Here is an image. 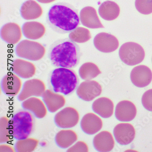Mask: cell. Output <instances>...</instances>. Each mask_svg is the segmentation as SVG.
I'll use <instances>...</instances> for the list:
<instances>
[{
  "mask_svg": "<svg viewBox=\"0 0 152 152\" xmlns=\"http://www.w3.org/2000/svg\"><path fill=\"white\" fill-rule=\"evenodd\" d=\"M47 23L53 30L58 34L70 33L80 23L78 11L73 6L58 2L52 6L47 16Z\"/></svg>",
  "mask_w": 152,
  "mask_h": 152,
  "instance_id": "obj_1",
  "label": "cell"
},
{
  "mask_svg": "<svg viewBox=\"0 0 152 152\" xmlns=\"http://www.w3.org/2000/svg\"><path fill=\"white\" fill-rule=\"evenodd\" d=\"M48 56L53 66L72 69L79 63L81 53L75 42L70 39H64L53 42L50 47Z\"/></svg>",
  "mask_w": 152,
  "mask_h": 152,
  "instance_id": "obj_2",
  "label": "cell"
},
{
  "mask_svg": "<svg viewBox=\"0 0 152 152\" xmlns=\"http://www.w3.org/2000/svg\"><path fill=\"white\" fill-rule=\"evenodd\" d=\"M49 81L53 91L64 95L73 92L79 83V78L74 70L62 67L53 70Z\"/></svg>",
  "mask_w": 152,
  "mask_h": 152,
  "instance_id": "obj_3",
  "label": "cell"
},
{
  "mask_svg": "<svg viewBox=\"0 0 152 152\" xmlns=\"http://www.w3.org/2000/svg\"><path fill=\"white\" fill-rule=\"evenodd\" d=\"M10 128L12 135L15 139L28 138L34 129L33 115L28 111H19L10 121Z\"/></svg>",
  "mask_w": 152,
  "mask_h": 152,
  "instance_id": "obj_4",
  "label": "cell"
},
{
  "mask_svg": "<svg viewBox=\"0 0 152 152\" xmlns=\"http://www.w3.org/2000/svg\"><path fill=\"white\" fill-rule=\"evenodd\" d=\"M16 55L21 58L31 61H38L45 56V47L37 42L23 40L15 48Z\"/></svg>",
  "mask_w": 152,
  "mask_h": 152,
  "instance_id": "obj_5",
  "label": "cell"
},
{
  "mask_svg": "<svg viewBox=\"0 0 152 152\" xmlns=\"http://www.w3.org/2000/svg\"><path fill=\"white\" fill-rule=\"evenodd\" d=\"M119 55L126 65L133 66L141 63L145 57V52L140 45L136 42H127L120 48Z\"/></svg>",
  "mask_w": 152,
  "mask_h": 152,
  "instance_id": "obj_6",
  "label": "cell"
},
{
  "mask_svg": "<svg viewBox=\"0 0 152 152\" xmlns=\"http://www.w3.org/2000/svg\"><path fill=\"white\" fill-rule=\"evenodd\" d=\"M80 115L74 108L67 107L59 111L55 115L54 122L61 129H69L78 124Z\"/></svg>",
  "mask_w": 152,
  "mask_h": 152,
  "instance_id": "obj_7",
  "label": "cell"
},
{
  "mask_svg": "<svg viewBox=\"0 0 152 152\" xmlns=\"http://www.w3.org/2000/svg\"><path fill=\"white\" fill-rule=\"evenodd\" d=\"M45 86L42 80L33 79L25 81L23 89L18 96V100L20 102L33 96H42L46 91Z\"/></svg>",
  "mask_w": 152,
  "mask_h": 152,
  "instance_id": "obj_8",
  "label": "cell"
},
{
  "mask_svg": "<svg viewBox=\"0 0 152 152\" xmlns=\"http://www.w3.org/2000/svg\"><path fill=\"white\" fill-rule=\"evenodd\" d=\"M102 87L95 80H86L79 85L76 90L77 96L81 100L90 102L101 95Z\"/></svg>",
  "mask_w": 152,
  "mask_h": 152,
  "instance_id": "obj_9",
  "label": "cell"
},
{
  "mask_svg": "<svg viewBox=\"0 0 152 152\" xmlns=\"http://www.w3.org/2000/svg\"><path fill=\"white\" fill-rule=\"evenodd\" d=\"M94 45L97 50L103 53H111L118 49L119 42L113 35L106 33L97 34L94 38Z\"/></svg>",
  "mask_w": 152,
  "mask_h": 152,
  "instance_id": "obj_10",
  "label": "cell"
},
{
  "mask_svg": "<svg viewBox=\"0 0 152 152\" xmlns=\"http://www.w3.org/2000/svg\"><path fill=\"white\" fill-rule=\"evenodd\" d=\"M130 78L133 85L137 87L143 88L148 86L152 81V71L147 66L139 65L132 70Z\"/></svg>",
  "mask_w": 152,
  "mask_h": 152,
  "instance_id": "obj_11",
  "label": "cell"
},
{
  "mask_svg": "<svg viewBox=\"0 0 152 152\" xmlns=\"http://www.w3.org/2000/svg\"><path fill=\"white\" fill-rule=\"evenodd\" d=\"M114 135L115 140L121 145L130 144L134 139L135 130L132 125L129 124H120L114 129Z\"/></svg>",
  "mask_w": 152,
  "mask_h": 152,
  "instance_id": "obj_12",
  "label": "cell"
},
{
  "mask_svg": "<svg viewBox=\"0 0 152 152\" xmlns=\"http://www.w3.org/2000/svg\"><path fill=\"white\" fill-rule=\"evenodd\" d=\"M22 83L18 76L12 73H8L1 81V90L5 95L15 96L20 92Z\"/></svg>",
  "mask_w": 152,
  "mask_h": 152,
  "instance_id": "obj_13",
  "label": "cell"
},
{
  "mask_svg": "<svg viewBox=\"0 0 152 152\" xmlns=\"http://www.w3.org/2000/svg\"><path fill=\"white\" fill-rule=\"evenodd\" d=\"M136 115V106L130 101H121L118 103L115 107V116L120 121H131L134 119Z\"/></svg>",
  "mask_w": 152,
  "mask_h": 152,
  "instance_id": "obj_14",
  "label": "cell"
},
{
  "mask_svg": "<svg viewBox=\"0 0 152 152\" xmlns=\"http://www.w3.org/2000/svg\"><path fill=\"white\" fill-rule=\"evenodd\" d=\"M1 36L3 41L9 45H15L21 39L22 30L18 24L10 23L6 24L1 28Z\"/></svg>",
  "mask_w": 152,
  "mask_h": 152,
  "instance_id": "obj_15",
  "label": "cell"
},
{
  "mask_svg": "<svg viewBox=\"0 0 152 152\" xmlns=\"http://www.w3.org/2000/svg\"><path fill=\"white\" fill-rule=\"evenodd\" d=\"M102 126V121L101 118L93 113L85 115L80 122L82 130L90 135L95 134L101 130Z\"/></svg>",
  "mask_w": 152,
  "mask_h": 152,
  "instance_id": "obj_16",
  "label": "cell"
},
{
  "mask_svg": "<svg viewBox=\"0 0 152 152\" xmlns=\"http://www.w3.org/2000/svg\"><path fill=\"white\" fill-rule=\"evenodd\" d=\"M80 18L83 26L89 28H104L94 7H86L80 11Z\"/></svg>",
  "mask_w": 152,
  "mask_h": 152,
  "instance_id": "obj_17",
  "label": "cell"
},
{
  "mask_svg": "<svg viewBox=\"0 0 152 152\" xmlns=\"http://www.w3.org/2000/svg\"><path fill=\"white\" fill-rule=\"evenodd\" d=\"M42 97L48 110L51 113H55L61 108L66 102L64 96L50 90H46Z\"/></svg>",
  "mask_w": 152,
  "mask_h": 152,
  "instance_id": "obj_18",
  "label": "cell"
},
{
  "mask_svg": "<svg viewBox=\"0 0 152 152\" xmlns=\"http://www.w3.org/2000/svg\"><path fill=\"white\" fill-rule=\"evenodd\" d=\"M12 68L14 73L23 79L31 78L35 74V66L32 63L23 59L14 60Z\"/></svg>",
  "mask_w": 152,
  "mask_h": 152,
  "instance_id": "obj_19",
  "label": "cell"
},
{
  "mask_svg": "<svg viewBox=\"0 0 152 152\" xmlns=\"http://www.w3.org/2000/svg\"><path fill=\"white\" fill-rule=\"evenodd\" d=\"M93 145L98 152H110L113 150L115 141L112 134L108 131H102L95 136L93 139Z\"/></svg>",
  "mask_w": 152,
  "mask_h": 152,
  "instance_id": "obj_20",
  "label": "cell"
},
{
  "mask_svg": "<svg viewBox=\"0 0 152 152\" xmlns=\"http://www.w3.org/2000/svg\"><path fill=\"white\" fill-rule=\"evenodd\" d=\"M45 105L40 99L31 97L22 103V107L24 110L31 112L38 118H42L47 113Z\"/></svg>",
  "mask_w": 152,
  "mask_h": 152,
  "instance_id": "obj_21",
  "label": "cell"
},
{
  "mask_svg": "<svg viewBox=\"0 0 152 152\" xmlns=\"http://www.w3.org/2000/svg\"><path fill=\"white\" fill-rule=\"evenodd\" d=\"M20 13L22 18L25 20H34L41 16L42 9L36 1L28 0L21 6Z\"/></svg>",
  "mask_w": 152,
  "mask_h": 152,
  "instance_id": "obj_22",
  "label": "cell"
},
{
  "mask_svg": "<svg viewBox=\"0 0 152 152\" xmlns=\"http://www.w3.org/2000/svg\"><path fill=\"white\" fill-rule=\"evenodd\" d=\"M92 110L102 118H107L113 113L114 104L112 100L107 97H101L94 101Z\"/></svg>",
  "mask_w": 152,
  "mask_h": 152,
  "instance_id": "obj_23",
  "label": "cell"
},
{
  "mask_svg": "<svg viewBox=\"0 0 152 152\" xmlns=\"http://www.w3.org/2000/svg\"><path fill=\"white\" fill-rule=\"evenodd\" d=\"M23 34L27 39L37 40L45 35L46 29L41 23L38 22H28L24 23L22 28Z\"/></svg>",
  "mask_w": 152,
  "mask_h": 152,
  "instance_id": "obj_24",
  "label": "cell"
},
{
  "mask_svg": "<svg viewBox=\"0 0 152 152\" xmlns=\"http://www.w3.org/2000/svg\"><path fill=\"white\" fill-rule=\"evenodd\" d=\"M120 9L118 5L113 1H107L103 2L98 9L100 17L107 21L116 19L120 14Z\"/></svg>",
  "mask_w": 152,
  "mask_h": 152,
  "instance_id": "obj_25",
  "label": "cell"
},
{
  "mask_svg": "<svg viewBox=\"0 0 152 152\" xmlns=\"http://www.w3.org/2000/svg\"><path fill=\"white\" fill-rule=\"evenodd\" d=\"M78 139L75 132L72 130H62L57 133L55 140L58 146L60 148L70 147Z\"/></svg>",
  "mask_w": 152,
  "mask_h": 152,
  "instance_id": "obj_26",
  "label": "cell"
},
{
  "mask_svg": "<svg viewBox=\"0 0 152 152\" xmlns=\"http://www.w3.org/2000/svg\"><path fill=\"white\" fill-rule=\"evenodd\" d=\"M101 70L98 66L91 62H86L82 64L79 69L80 78L86 80H90L101 74Z\"/></svg>",
  "mask_w": 152,
  "mask_h": 152,
  "instance_id": "obj_27",
  "label": "cell"
},
{
  "mask_svg": "<svg viewBox=\"0 0 152 152\" xmlns=\"http://www.w3.org/2000/svg\"><path fill=\"white\" fill-rule=\"evenodd\" d=\"M37 139L33 138L18 140L15 143V149L18 152H31L34 151L39 144Z\"/></svg>",
  "mask_w": 152,
  "mask_h": 152,
  "instance_id": "obj_28",
  "label": "cell"
},
{
  "mask_svg": "<svg viewBox=\"0 0 152 152\" xmlns=\"http://www.w3.org/2000/svg\"><path fill=\"white\" fill-rule=\"evenodd\" d=\"M69 37L71 40L74 42L84 43L88 41L91 38V36L89 30L79 27L70 32Z\"/></svg>",
  "mask_w": 152,
  "mask_h": 152,
  "instance_id": "obj_29",
  "label": "cell"
},
{
  "mask_svg": "<svg viewBox=\"0 0 152 152\" xmlns=\"http://www.w3.org/2000/svg\"><path fill=\"white\" fill-rule=\"evenodd\" d=\"M0 142L1 143L7 142L12 139V135L10 128V121L6 117H3L0 120Z\"/></svg>",
  "mask_w": 152,
  "mask_h": 152,
  "instance_id": "obj_30",
  "label": "cell"
},
{
  "mask_svg": "<svg viewBox=\"0 0 152 152\" xmlns=\"http://www.w3.org/2000/svg\"><path fill=\"white\" fill-rule=\"evenodd\" d=\"M135 5L141 14L148 15L152 13V0H136Z\"/></svg>",
  "mask_w": 152,
  "mask_h": 152,
  "instance_id": "obj_31",
  "label": "cell"
},
{
  "mask_svg": "<svg viewBox=\"0 0 152 152\" xmlns=\"http://www.w3.org/2000/svg\"><path fill=\"white\" fill-rule=\"evenodd\" d=\"M142 103L146 110L152 112V89L148 90L143 94Z\"/></svg>",
  "mask_w": 152,
  "mask_h": 152,
  "instance_id": "obj_32",
  "label": "cell"
},
{
  "mask_svg": "<svg viewBox=\"0 0 152 152\" xmlns=\"http://www.w3.org/2000/svg\"><path fill=\"white\" fill-rule=\"evenodd\" d=\"M88 145L83 141H79L68 149V152H88Z\"/></svg>",
  "mask_w": 152,
  "mask_h": 152,
  "instance_id": "obj_33",
  "label": "cell"
},
{
  "mask_svg": "<svg viewBox=\"0 0 152 152\" xmlns=\"http://www.w3.org/2000/svg\"><path fill=\"white\" fill-rule=\"evenodd\" d=\"M0 151L2 152H15V149L10 145L2 144L0 146Z\"/></svg>",
  "mask_w": 152,
  "mask_h": 152,
  "instance_id": "obj_34",
  "label": "cell"
},
{
  "mask_svg": "<svg viewBox=\"0 0 152 152\" xmlns=\"http://www.w3.org/2000/svg\"><path fill=\"white\" fill-rule=\"evenodd\" d=\"M37 1L42 3H45V4H47V3H51L55 1L56 0H37Z\"/></svg>",
  "mask_w": 152,
  "mask_h": 152,
  "instance_id": "obj_35",
  "label": "cell"
}]
</instances>
